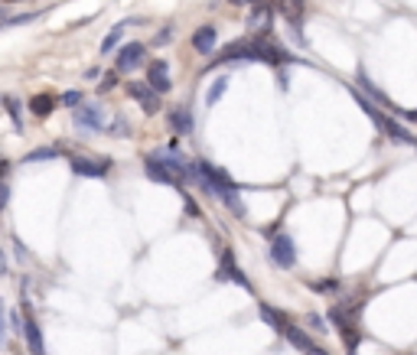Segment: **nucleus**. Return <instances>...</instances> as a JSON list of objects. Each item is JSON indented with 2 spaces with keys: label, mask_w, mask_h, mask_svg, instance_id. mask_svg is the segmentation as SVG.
Returning a JSON list of instances; mask_svg holds the SVG:
<instances>
[{
  "label": "nucleus",
  "mask_w": 417,
  "mask_h": 355,
  "mask_svg": "<svg viewBox=\"0 0 417 355\" xmlns=\"http://www.w3.org/2000/svg\"><path fill=\"white\" fill-rule=\"evenodd\" d=\"M114 75H118V72H111V75H108V78H104V82H101V92H108V88H114V82H118Z\"/></svg>",
  "instance_id": "28"
},
{
  "label": "nucleus",
  "mask_w": 417,
  "mask_h": 355,
  "mask_svg": "<svg viewBox=\"0 0 417 355\" xmlns=\"http://www.w3.org/2000/svg\"><path fill=\"white\" fill-rule=\"evenodd\" d=\"M306 0H281V13L287 17V23L294 27V36L300 39V20H304Z\"/></svg>",
  "instance_id": "12"
},
{
  "label": "nucleus",
  "mask_w": 417,
  "mask_h": 355,
  "mask_svg": "<svg viewBox=\"0 0 417 355\" xmlns=\"http://www.w3.org/2000/svg\"><path fill=\"white\" fill-rule=\"evenodd\" d=\"M271 261L277 267H294L297 264V244L290 235H274L271 238Z\"/></svg>",
  "instance_id": "4"
},
{
  "label": "nucleus",
  "mask_w": 417,
  "mask_h": 355,
  "mask_svg": "<svg viewBox=\"0 0 417 355\" xmlns=\"http://www.w3.org/2000/svg\"><path fill=\"white\" fill-rule=\"evenodd\" d=\"M232 4H251V7H255V4H261V0H232Z\"/></svg>",
  "instance_id": "31"
},
{
  "label": "nucleus",
  "mask_w": 417,
  "mask_h": 355,
  "mask_svg": "<svg viewBox=\"0 0 417 355\" xmlns=\"http://www.w3.org/2000/svg\"><path fill=\"white\" fill-rule=\"evenodd\" d=\"M349 355H355V352H352V349H349Z\"/></svg>",
  "instance_id": "33"
},
{
  "label": "nucleus",
  "mask_w": 417,
  "mask_h": 355,
  "mask_svg": "<svg viewBox=\"0 0 417 355\" xmlns=\"http://www.w3.org/2000/svg\"><path fill=\"white\" fill-rule=\"evenodd\" d=\"M56 108V98L52 95H33L29 98V114H36V118H49Z\"/></svg>",
  "instance_id": "15"
},
{
  "label": "nucleus",
  "mask_w": 417,
  "mask_h": 355,
  "mask_svg": "<svg viewBox=\"0 0 417 355\" xmlns=\"http://www.w3.org/2000/svg\"><path fill=\"white\" fill-rule=\"evenodd\" d=\"M215 39H218V33H215V27H199L196 33H192V49L199 53V56H208L212 49H215Z\"/></svg>",
  "instance_id": "11"
},
{
  "label": "nucleus",
  "mask_w": 417,
  "mask_h": 355,
  "mask_svg": "<svg viewBox=\"0 0 417 355\" xmlns=\"http://www.w3.org/2000/svg\"><path fill=\"white\" fill-rule=\"evenodd\" d=\"M121 36H124V23H118V27L104 36V43H101V53H114V46L121 43Z\"/></svg>",
  "instance_id": "21"
},
{
  "label": "nucleus",
  "mask_w": 417,
  "mask_h": 355,
  "mask_svg": "<svg viewBox=\"0 0 417 355\" xmlns=\"http://www.w3.org/2000/svg\"><path fill=\"white\" fill-rule=\"evenodd\" d=\"M235 59H241V62H271V66L290 62V56H287L284 49L271 46V43H261V39H248V43H232V46H228V53H222V56H218L215 62H235Z\"/></svg>",
  "instance_id": "2"
},
{
  "label": "nucleus",
  "mask_w": 417,
  "mask_h": 355,
  "mask_svg": "<svg viewBox=\"0 0 417 355\" xmlns=\"http://www.w3.org/2000/svg\"><path fill=\"white\" fill-rule=\"evenodd\" d=\"M218 277H232V281L241 284V287H251L245 274H241V271L235 267V264H232V254H222V274H218Z\"/></svg>",
  "instance_id": "17"
},
{
  "label": "nucleus",
  "mask_w": 417,
  "mask_h": 355,
  "mask_svg": "<svg viewBox=\"0 0 417 355\" xmlns=\"http://www.w3.org/2000/svg\"><path fill=\"white\" fill-rule=\"evenodd\" d=\"M20 333H23V339H27L29 355H46V342H43V333H39L36 319L29 316V313L23 316V323H20Z\"/></svg>",
  "instance_id": "9"
},
{
  "label": "nucleus",
  "mask_w": 417,
  "mask_h": 355,
  "mask_svg": "<svg viewBox=\"0 0 417 355\" xmlns=\"http://www.w3.org/2000/svg\"><path fill=\"white\" fill-rule=\"evenodd\" d=\"M72 173L82 179H101L108 169H111V160H92V157H72L69 160Z\"/></svg>",
  "instance_id": "5"
},
{
  "label": "nucleus",
  "mask_w": 417,
  "mask_h": 355,
  "mask_svg": "<svg viewBox=\"0 0 417 355\" xmlns=\"http://www.w3.org/2000/svg\"><path fill=\"white\" fill-rule=\"evenodd\" d=\"M72 124H76L78 131H85V134H98L104 131V111H101V104H78L76 114H72Z\"/></svg>",
  "instance_id": "3"
},
{
  "label": "nucleus",
  "mask_w": 417,
  "mask_h": 355,
  "mask_svg": "<svg viewBox=\"0 0 417 355\" xmlns=\"http://www.w3.org/2000/svg\"><path fill=\"white\" fill-rule=\"evenodd\" d=\"M190 176H192V183H199L206 193L222 199L235 215H245V202H241V196H238L235 186H232V179H228L222 169H215L212 163H206V160H196V163H190Z\"/></svg>",
  "instance_id": "1"
},
{
  "label": "nucleus",
  "mask_w": 417,
  "mask_h": 355,
  "mask_svg": "<svg viewBox=\"0 0 417 355\" xmlns=\"http://www.w3.org/2000/svg\"><path fill=\"white\" fill-rule=\"evenodd\" d=\"M82 102H85V98H82V92H76V88H72V92H66L56 104H62V108H72V111H76V108H78Z\"/></svg>",
  "instance_id": "23"
},
{
  "label": "nucleus",
  "mask_w": 417,
  "mask_h": 355,
  "mask_svg": "<svg viewBox=\"0 0 417 355\" xmlns=\"http://www.w3.org/2000/svg\"><path fill=\"white\" fill-rule=\"evenodd\" d=\"M143 56H147V49H143L141 43H127V46H121V53H118L114 72H134V69L143 62Z\"/></svg>",
  "instance_id": "7"
},
{
  "label": "nucleus",
  "mask_w": 417,
  "mask_h": 355,
  "mask_svg": "<svg viewBox=\"0 0 417 355\" xmlns=\"http://www.w3.org/2000/svg\"><path fill=\"white\" fill-rule=\"evenodd\" d=\"M56 157H59L56 147H39V150H33V153H27L23 163H46V160H56Z\"/></svg>",
  "instance_id": "18"
},
{
  "label": "nucleus",
  "mask_w": 417,
  "mask_h": 355,
  "mask_svg": "<svg viewBox=\"0 0 417 355\" xmlns=\"http://www.w3.org/2000/svg\"><path fill=\"white\" fill-rule=\"evenodd\" d=\"M271 7H267L264 0L261 4H255V10H251V17H248V27H251V33H267L271 29Z\"/></svg>",
  "instance_id": "13"
},
{
  "label": "nucleus",
  "mask_w": 417,
  "mask_h": 355,
  "mask_svg": "<svg viewBox=\"0 0 417 355\" xmlns=\"http://www.w3.org/2000/svg\"><path fill=\"white\" fill-rule=\"evenodd\" d=\"M127 95H131L134 102L141 104L147 114H157V111H160V95L153 92L147 82H131V85H127Z\"/></svg>",
  "instance_id": "6"
},
{
  "label": "nucleus",
  "mask_w": 417,
  "mask_h": 355,
  "mask_svg": "<svg viewBox=\"0 0 417 355\" xmlns=\"http://www.w3.org/2000/svg\"><path fill=\"white\" fill-rule=\"evenodd\" d=\"M143 169H147V176H150L153 183H163V186H180V183L173 179L170 169L163 167V160L157 157V153H150V157H143Z\"/></svg>",
  "instance_id": "10"
},
{
  "label": "nucleus",
  "mask_w": 417,
  "mask_h": 355,
  "mask_svg": "<svg viewBox=\"0 0 417 355\" xmlns=\"http://www.w3.org/2000/svg\"><path fill=\"white\" fill-rule=\"evenodd\" d=\"M257 313H261V319H264V323H271V326H274V329H281V333H284V326H287V323H284V319H281V316H277V313H274V309H271V307H264V303H261V309H257Z\"/></svg>",
  "instance_id": "22"
},
{
  "label": "nucleus",
  "mask_w": 417,
  "mask_h": 355,
  "mask_svg": "<svg viewBox=\"0 0 417 355\" xmlns=\"http://www.w3.org/2000/svg\"><path fill=\"white\" fill-rule=\"evenodd\" d=\"M225 88H228V78L225 75H218L215 82H212V88H208V95H206V104H215L222 95H225Z\"/></svg>",
  "instance_id": "20"
},
{
  "label": "nucleus",
  "mask_w": 417,
  "mask_h": 355,
  "mask_svg": "<svg viewBox=\"0 0 417 355\" xmlns=\"http://www.w3.org/2000/svg\"><path fill=\"white\" fill-rule=\"evenodd\" d=\"M408 118H411V121H417V111H408Z\"/></svg>",
  "instance_id": "32"
},
{
  "label": "nucleus",
  "mask_w": 417,
  "mask_h": 355,
  "mask_svg": "<svg viewBox=\"0 0 417 355\" xmlns=\"http://www.w3.org/2000/svg\"><path fill=\"white\" fill-rule=\"evenodd\" d=\"M0 104L7 108V114H10V121H13V127H17V131H23V121H20V102H17V98H7V95H3V98H0Z\"/></svg>",
  "instance_id": "19"
},
{
  "label": "nucleus",
  "mask_w": 417,
  "mask_h": 355,
  "mask_svg": "<svg viewBox=\"0 0 417 355\" xmlns=\"http://www.w3.org/2000/svg\"><path fill=\"white\" fill-rule=\"evenodd\" d=\"M7 202H10V186L7 183H0V212L7 209Z\"/></svg>",
  "instance_id": "27"
},
{
  "label": "nucleus",
  "mask_w": 417,
  "mask_h": 355,
  "mask_svg": "<svg viewBox=\"0 0 417 355\" xmlns=\"http://www.w3.org/2000/svg\"><path fill=\"white\" fill-rule=\"evenodd\" d=\"M284 336H287V342H294L300 352H306V355H323L320 349L313 346V339H306V333L304 329H297V326H284Z\"/></svg>",
  "instance_id": "14"
},
{
  "label": "nucleus",
  "mask_w": 417,
  "mask_h": 355,
  "mask_svg": "<svg viewBox=\"0 0 417 355\" xmlns=\"http://www.w3.org/2000/svg\"><path fill=\"white\" fill-rule=\"evenodd\" d=\"M0 342H3V307H0Z\"/></svg>",
  "instance_id": "30"
},
{
  "label": "nucleus",
  "mask_w": 417,
  "mask_h": 355,
  "mask_svg": "<svg viewBox=\"0 0 417 355\" xmlns=\"http://www.w3.org/2000/svg\"><path fill=\"white\" fill-rule=\"evenodd\" d=\"M359 82H362V88H365V92H369V95H372V98H375V102H381V104H388V102H385V95H381V92H379V88H375V85H372V82H369V78H365V75H362Z\"/></svg>",
  "instance_id": "25"
},
{
  "label": "nucleus",
  "mask_w": 417,
  "mask_h": 355,
  "mask_svg": "<svg viewBox=\"0 0 417 355\" xmlns=\"http://www.w3.org/2000/svg\"><path fill=\"white\" fill-rule=\"evenodd\" d=\"M170 127L176 134H190L192 131V111L190 108H176V111L170 114Z\"/></svg>",
  "instance_id": "16"
},
{
  "label": "nucleus",
  "mask_w": 417,
  "mask_h": 355,
  "mask_svg": "<svg viewBox=\"0 0 417 355\" xmlns=\"http://www.w3.org/2000/svg\"><path fill=\"white\" fill-rule=\"evenodd\" d=\"M7 169H10V163L7 160H0V183H3V176H7Z\"/></svg>",
  "instance_id": "29"
},
{
  "label": "nucleus",
  "mask_w": 417,
  "mask_h": 355,
  "mask_svg": "<svg viewBox=\"0 0 417 355\" xmlns=\"http://www.w3.org/2000/svg\"><path fill=\"white\" fill-rule=\"evenodd\" d=\"M316 290H320V293H336L339 284H336V281H323V284H316Z\"/></svg>",
  "instance_id": "26"
},
{
  "label": "nucleus",
  "mask_w": 417,
  "mask_h": 355,
  "mask_svg": "<svg viewBox=\"0 0 417 355\" xmlns=\"http://www.w3.org/2000/svg\"><path fill=\"white\" fill-rule=\"evenodd\" d=\"M108 134H111V137H127V121H124V118H114V124L111 127H108Z\"/></svg>",
  "instance_id": "24"
},
{
  "label": "nucleus",
  "mask_w": 417,
  "mask_h": 355,
  "mask_svg": "<svg viewBox=\"0 0 417 355\" xmlns=\"http://www.w3.org/2000/svg\"><path fill=\"white\" fill-rule=\"evenodd\" d=\"M147 85H150L157 95H167L173 88V82H170V66L163 62V59H153L150 62V69H147Z\"/></svg>",
  "instance_id": "8"
}]
</instances>
